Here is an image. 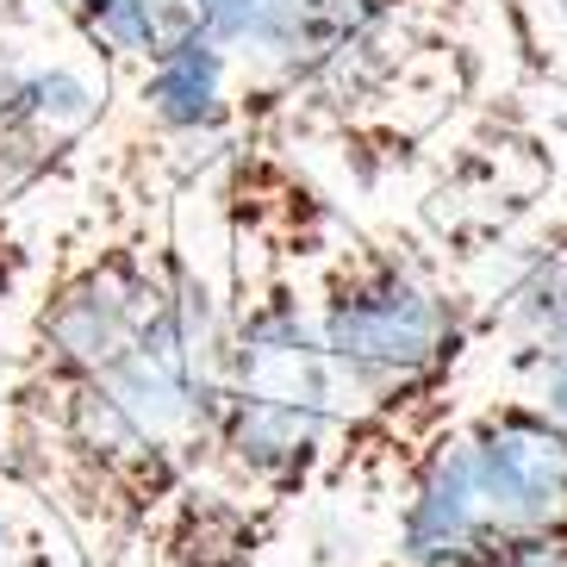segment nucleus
<instances>
[{"instance_id":"obj_10","label":"nucleus","mask_w":567,"mask_h":567,"mask_svg":"<svg viewBox=\"0 0 567 567\" xmlns=\"http://www.w3.org/2000/svg\"><path fill=\"white\" fill-rule=\"evenodd\" d=\"M561 225H567V218H561Z\"/></svg>"},{"instance_id":"obj_3","label":"nucleus","mask_w":567,"mask_h":567,"mask_svg":"<svg viewBox=\"0 0 567 567\" xmlns=\"http://www.w3.org/2000/svg\"><path fill=\"white\" fill-rule=\"evenodd\" d=\"M393 499L400 567H567V424L524 393L467 405Z\"/></svg>"},{"instance_id":"obj_5","label":"nucleus","mask_w":567,"mask_h":567,"mask_svg":"<svg viewBox=\"0 0 567 567\" xmlns=\"http://www.w3.org/2000/svg\"><path fill=\"white\" fill-rule=\"evenodd\" d=\"M137 101L151 132L175 151H225L231 144V51L206 25H187L137 69Z\"/></svg>"},{"instance_id":"obj_8","label":"nucleus","mask_w":567,"mask_h":567,"mask_svg":"<svg viewBox=\"0 0 567 567\" xmlns=\"http://www.w3.org/2000/svg\"><path fill=\"white\" fill-rule=\"evenodd\" d=\"M25 275H32V237L19 225V206H0V324L13 312Z\"/></svg>"},{"instance_id":"obj_2","label":"nucleus","mask_w":567,"mask_h":567,"mask_svg":"<svg viewBox=\"0 0 567 567\" xmlns=\"http://www.w3.org/2000/svg\"><path fill=\"white\" fill-rule=\"evenodd\" d=\"M312 324L337 381L324 493H400L462 405L481 318L424 256L337 218L312 256Z\"/></svg>"},{"instance_id":"obj_6","label":"nucleus","mask_w":567,"mask_h":567,"mask_svg":"<svg viewBox=\"0 0 567 567\" xmlns=\"http://www.w3.org/2000/svg\"><path fill=\"white\" fill-rule=\"evenodd\" d=\"M106 69H144L175 32L200 25L187 0H51Z\"/></svg>"},{"instance_id":"obj_9","label":"nucleus","mask_w":567,"mask_h":567,"mask_svg":"<svg viewBox=\"0 0 567 567\" xmlns=\"http://www.w3.org/2000/svg\"><path fill=\"white\" fill-rule=\"evenodd\" d=\"M555 7H561V19H567V0H555Z\"/></svg>"},{"instance_id":"obj_4","label":"nucleus","mask_w":567,"mask_h":567,"mask_svg":"<svg viewBox=\"0 0 567 567\" xmlns=\"http://www.w3.org/2000/svg\"><path fill=\"white\" fill-rule=\"evenodd\" d=\"M182 218L168 194H106L51 250L25 306L19 355L0 381V412L51 405L101 381L163 312L182 268Z\"/></svg>"},{"instance_id":"obj_1","label":"nucleus","mask_w":567,"mask_h":567,"mask_svg":"<svg viewBox=\"0 0 567 567\" xmlns=\"http://www.w3.org/2000/svg\"><path fill=\"white\" fill-rule=\"evenodd\" d=\"M225 151L213 436L156 567H262L337 450V381L312 324V256L337 213L268 163V144Z\"/></svg>"},{"instance_id":"obj_7","label":"nucleus","mask_w":567,"mask_h":567,"mask_svg":"<svg viewBox=\"0 0 567 567\" xmlns=\"http://www.w3.org/2000/svg\"><path fill=\"white\" fill-rule=\"evenodd\" d=\"M0 567H87L82 536L44 486L0 455Z\"/></svg>"}]
</instances>
